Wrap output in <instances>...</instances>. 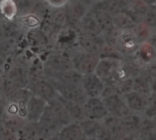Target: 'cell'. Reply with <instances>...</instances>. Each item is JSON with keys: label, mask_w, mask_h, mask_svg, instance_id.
Returning a JSON list of instances; mask_svg holds the SVG:
<instances>
[{"label": "cell", "mask_w": 156, "mask_h": 140, "mask_svg": "<svg viewBox=\"0 0 156 140\" xmlns=\"http://www.w3.org/2000/svg\"><path fill=\"white\" fill-rule=\"evenodd\" d=\"M122 61L117 59L100 60L95 73L104 82L106 86H114L118 82L126 79L122 69Z\"/></svg>", "instance_id": "cell-1"}, {"label": "cell", "mask_w": 156, "mask_h": 140, "mask_svg": "<svg viewBox=\"0 0 156 140\" xmlns=\"http://www.w3.org/2000/svg\"><path fill=\"white\" fill-rule=\"evenodd\" d=\"M101 99L103 100L109 113L121 119L128 116L133 112L128 107L123 95L118 94L112 86H106L102 94Z\"/></svg>", "instance_id": "cell-2"}, {"label": "cell", "mask_w": 156, "mask_h": 140, "mask_svg": "<svg viewBox=\"0 0 156 140\" xmlns=\"http://www.w3.org/2000/svg\"><path fill=\"white\" fill-rule=\"evenodd\" d=\"M28 89L34 95L47 101L48 103H50L59 95L54 85L45 75H29Z\"/></svg>", "instance_id": "cell-3"}, {"label": "cell", "mask_w": 156, "mask_h": 140, "mask_svg": "<svg viewBox=\"0 0 156 140\" xmlns=\"http://www.w3.org/2000/svg\"><path fill=\"white\" fill-rule=\"evenodd\" d=\"M71 58L74 69L83 75L95 72L98 63L101 60L99 55L91 54L81 50L74 53Z\"/></svg>", "instance_id": "cell-4"}, {"label": "cell", "mask_w": 156, "mask_h": 140, "mask_svg": "<svg viewBox=\"0 0 156 140\" xmlns=\"http://www.w3.org/2000/svg\"><path fill=\"white\" fill-rule=\"evenodd\" d=\"M49 80V79H48ZM54 85L58 94L69 102H75L85 104L88 100V96L82 87V85L77 84H65L53 80H49Z\"/></svg>", "instance_id": "cell-5"}, {"label": "cell", "mask_w": 156, "mask_h": 140, "mask_svg": "<svg viewBox=\"0 0 156 140\" xmlns=\"http://www.w3.org/2000/svg\"><path fill=\"white\" fill-rule=\"evenodd\" d=\"M84 107L88 119L102 121L106 116L110 115L101 97L88 98L84 104Z\"/></svg>", "instance_id": "cell-6"}, {"label": "cell", "mask_w": 156, "mask_h": 140, "mask_svg": "<svg viewBox=\"0 0 156 140\" xmlns=\"http://www.w3.org/2000/svg\"><path fill=\"white\" fill-rule=\"evenodd\" d=\"M82 87L88 98L101 97V94L106 87L104 82L95 73L83 75Z\"/></svg>", "instance_id": "cell-7"}, {"label": "cell", "mask_w": 156, "mask_h": 140, "mask_svg": "<svg viewBox=\"0 0 156 140\" xmlns=\"http://www.w3.org/2000/svg\"><path fill=\"white\" fill-rule=\"evenodd\" d=\"M21 140H48L54 137L39 122H27L19 133Z\"/></svg>", "instance_id": "cell-8"}, {"label": "cell", "mask_w": 156, "mask_h": 140, "mask_svg": "<svg viewBox=\"0 0 156 140\" xmlns=\"http://www.w3.org/2000/svg\"><path fill=\"white\" fill-rule=\"evenodd\" d=\"M48 103L36 95H32L26 107V116L29 122H38Z\"/></svg>", "instance_id": "cell-9"}, {"label": "cell", "mask_w": 156, "mask_h": 140, "mask_svg": "<svg viewBox=\"0 0 156 140\" xmlns=\"http://www.w3.org/2000/svg\"><path fill=\"white\" fill-rule=\"evenodd\" d=\"M6 80L16 88H27L29 84V74L21 65L15 64L6 73Z\"/></svg>", "instance_id": "cell-10"}, {"label": "cell", "mask_w": 156, "mask_h": 140, "mask_svg": "<svg viewBox=\"0 0 156 140\" xmlns=\"http://www.w3.org/2000/svg\"><path fill=\"white\" fill-rule=\"evenodd\" d=\"M149 97L143 94L133 91L123 95V98L133 113L143 115L149 104Z\"/></svg>", "instance_id": "cell-11"}, {"label": "cell", "mask_w": 156, "mask_h": 140, "mask_svg": "<svg viewBox=\"0 0 156 140\" xmlns=\"http://www.w3.org/2000/svg\"><path fill=\"white\" fill-rule=\"evenodd\" d=\"M52 108L53 111L56 115V117L59 123V125L61 126V127H63L66 125H69L72 122L70 114H69V110L68 107V103L67 101L62 98L60 95H58L56 99H54L53 101H51L50 103H48Z\"/></svg>", "instance_id": "cell-12"}, {"label": "cell", "mask_w": 156, "mask_h": 140, "mask_svg": "<svg viewBox=\"0 0 156 140\" xmlns=\"http://www.w3.org/2000/svg\"><path fill=\"white\" fill-rule=\"evenodd\" d=\"M46 67L55 72H66L74 69L72 58L64 54H53L48 58Z\"/></svg>", "instance_id": "cell-13"}, {"label": "cell", "mask_w": 156, "mask_h": 140, "mask_svg": "<svg viewBox=\"0 0 156 140\" xmlns=\"http://www.w3.org/2000/svg\"><path fill=\"white\" fill-rule=\"evenodd\" d=\"M38 122L45 129H47L53 136H57L58 131L61 129V126L59 125L56 117V115L53 111V108L49 104L46 107Z\"/></svg>", "instance_id": "cell-14"}, {"label": "cell", "mask_w": 156, "mask_h": 140, "mask_svg": "<svg viewBox=\"0 0 156 140\" xmlns=\"http://www.w3.org/2000/svg\"><path fill=\"white\" fill-rule=\"evenodd\" d=\"M148 8L149 6L143 0H132L130 5L123 11H125L136 24H139L144 21Z\"/></svg>", "instance_id": "cell-15"}, {"label": "cell", "mask_w": 156, "mask_h": 140, "mask_svg": "<svg viewBox=\"0 0 156 140\" xmlns=\"http://www.w3.org/2000/svg\"><path fill=\"white\" fill-rule=\"evenodd\" d=\"M133 59L143 68H145L149 63L156 59V50L149 42L141 43L139 50L133 56Z\"/></svg>", "instance_id": "cell-16"}, {"label": "cell", "mask_w": 156, "mask_h": 140, "mask_svg": "<svg viewBox=\"0 0 156 140\" xmlns=\"http://www.w3.org/2000/svg\"><path fill=\"white\" fill-rule=\"evenodd\" d=\"M80 31L83 33L82 37L85 38H98L102 32L101 27L96 21L94 17L85 16L79 21Z\"/></svg>", "instance_id": "cell-17"}, {"label": "cell", "mask_w": 156, "mask_h": 140, "mask_svg": "<svg viewBox=\"0 0 156 140\" xmlns=\"http://www.w3.org/2000/svg\"><path fill=\"white\" fill-rule=\"evenodd\" d=\"M57 137L58 140H80L85 136L80 124L71 122L70 124L61 127Z\"/></svg>", "instance_id": "cell-18"}, {"label": "cell", "mask_w": 156, "mask_h": 140, "mask_svg": "<svg viewBox=\"0 0 156 140\" xmlns=\"http://www.w3.org/2000/svg\"><path fill=\"white\" fill-rule=\"evenodd\" d=\"M27 122L28 121H27V117H25L21 115L3 114L1 125H3L5 127H6L8 130L12 131V132L20 133Z\"/></svg>", "instance_id": "cell-19"}, {"label": "cell", "mask_w": 156, "mask_h": 140, "mask_svg": "<svg viewBox=\"0 0 156 140\" xmlns=\"http://www.w3.org/2000/svg\"><path fill=\"white\" fill-rule=\"evenodd\" d=\"M144 116L140 114L132 113L128 116L122 119V125L127 136H137L139 135L140 126Z\"/></svg>", "instance_id": "cell-20"}, {"label": "cell", "mask_w": 156, "mask_h": 140, "mask_svg": "<svg viewBox=\"0 0 156 140\" xmlns=\"http://www.w3.org/2000/svg\"><path fill=\"white\" fill-rule=\"evenodd\" d=\"M102 122L110 128V130L112 134V137H113V140L122 139L126 137L125 131L122 125L121 118L116 117L110 114L108 116H106L102 120Z\"/></svg>", "instance_id": "cell-21"}, {"label": "cell", "mask_w": 156, "mask_h": 140, "mask_svg": "<svg viewBox=\"0 0 156 140\" xmlns=\"http://www.w3.org/2000/svg\"><path fill=\"white\" fill-rule=\"evenodd\" d=\"M66 6L68 14L74 20L80 21L85 16H87L86 14L88 11V6L84 5L81 2H79L77 0H69Z\"/></svg>", "instance_id": "cell-22"}, {"label": "cell", "mask_w": 156, "mask_h": 140, "mask_svg": "<svg viewBox=\"0 0 156 140\" xmlns=\"http://www.w3.org/2000/svg\"><path fill=\"white\" fill-rule=\"evenodd\" d=\"M93 17H95L96 21L98 22L102 31L107 32L112 28H114L113 17L108 12L104 10H101V9H95Z\"/></svg>", "instance_id": "cell-23"}, {"label": "cell", "mask_w": 156, "mask_h": 140, "mask_svg": "<svg viewBox=\"0 0 156 140\" xmlns=\"http://www.w3.org/2000/svg\"><path fill=\"white\" fill-rule=\"evenodd\" d=\"M99 38V37H98ZM98 38H85L81 37L80 39V46L81 50L99 55V52L101 50V48L105 43H100L98 41Z\"/></svg>", "instance_id": "cell-24"}, {"label": "cell", "mask_w": 156, "mask_h": 140, "mask_svg": "<svg viewBox=\"0 0 156 140\" xmlns=\"http://www.w3.org/2000/svg\"><path fill=\"white\" fill-rule=\"evenodd\" d=\"M67 103H68V107L69 110V114H70L72 122L80 123V122L84 121L85 119H87L84 104L69 102V101H67Z\"/></svg>", "instance_id": "cell-25"}, {"label": "cell", "mask_w": 156, "mask_h": 140, "mask_svg": "<svg viewBox=\"0 0 156 140\" xmlns=\"http://www.w3.org/2000/svg\"><path fill=\"white\" fill-rule=\"evenodd\" d=\"M113 24L117 29L123 30V29L133 28V27L136 23L125 11H122L113 17Z\"/></svg>", "instance_id": "cell-26"}, {"label": "cell", "mask_w": 156, "mask_h": 140, "mask_svg": "<svg viewBox=\"0 0 156 140\" xmlns=\"http://www.w3.org/2000/svg\"><path fill=\"white\" fill-rule=\"evenodd\" d=\"M80 127L83 130L84 136L90 139L95 138L98 133V130L101 125V121L98 120H91V119H85L84 121L80 122Z\"/></svg>", "instance_id": "cell-27"}, {"label": "cell", "mask_w": 156, "mask_h": 140, "mask_svg": "<svg viewBox=\"0 0 156 140\" xmlns=\"http://www.w3.org/2000/svg\"><path fill=\"white\" fill-rule=\"evenodd\" d=\"M1 12L3 17L6 20H13L16 15L17 8L14 0H2L1 1Z\"/></svg>", "instance_id": "cell-28"}, {"label": "cell", "mask_w": 156, "mask_h": 140, "mask_svg": "<svg viewBox=\"0 0 156 140\" xmlns=\"http://www.w3.org/2000/svg\"><path fill=\"white\" fill-rule=\"evenodd\" d=\"M134 29H135L136 35H137L141 43L147 42L154 33L153 28H151L145 22H142V23L137 24L136 27L134 28Z\"/></svg>", "instance_id": "cell-29"}, {"label": "cell", "mask_w": 156, "mask_h": 140, "mask_svg": "<svg viewBox=\"0 0 156 140\" xmlns=\"http://www.w3.org/2000/svg\"><path fill=\"white\" fill-rule=\"evenodd\" d=\"M115 88V90L118 92V94L124 95L126 94H129L131 92L133 91V87H134V80L133 78H129V79H125V80H122L120 82H118L114 86H112Z\"/></svg>", "instance_id": "cell-30"}, {"label": "cell", "mask_w": 156, "mask_h": 140, "mask_svg": "<svg viewBox=\"0 0 156 140\" xmlns=\"http://www.w3.org/2000/svg\"><path fill=\"white\" fill-rule=\"evenodd\" d=\"M95 138L97 140H113V137L110 128L102 121Z\"/></svg>", "instance_id": "cell-31"}, {"label": "cell", "mask_w": 156, "mask_h": 140, "mask_svg": "<svg viewBox=\"0 0 156 140\" xmlns=\"http://www.w3.org/2000/svg\"><path fill=\"white\" fill-rule=\"evenodd\" d=\"M151 28H156V5L149 6L147 13L144 17V21Z\"/></svg>", "instance_id": "cell-32"}, {"label": "cell", "mask_w": 156, "mask_h": 140, "mask_svg": "<svg viewBox=\"0 0 156 140\" xmlns=\"http://www.w3.org/2000/svg\"><path fill=\"white\" fill-rule=\"evenodd\" d=\"M0 138L1 140H20L19 133H15L10 130H8L6 127H5L3 125H1L0 129Z\"/></svg>", "instance_id": "cell-33"}, {"label": "cell", "mask_w": 156, "mask_h": 140, "mask_svg": "<svg viewBox=\"0 0 156 140\" xmlns=\"http://www.w3.org/2000/svg\"><path fill=\"white\" fill-rule=\"evenodd\" d=\"M46 1L50 6L55 8H59L64 6H67L69 0H46Z\"/></svg>", "instance_id": "cell-34"}, {"label": "cell", "mask_w": 156, "mask_h": 140, "mask_svg": "<svg viewBox=\"0 0 156 140\" xmlns=\"http://www.w3.org/2000/svg\"><path fill=\"white\" fill-rule=\"evenodd\" d=\"M145 69L148 71V72L154 77V78H155L156 77V59L155 60H154L151 63H149L146 67H145Z\"/></svg>", "instance_id": "cell-35"}, {"label": "cell", "mask_w": 156, "mask_h": 140, "mask_svg": "<svg viewBox=\"0 0 156 140\" xmlns=\"http://www.w3.org/2000/svg\"><path fill=\"white\" fill-rule=\"evenodd\" d=\"M147 42H149L154 49L156 50V32H154L153 33V35L151 36V38L149 39V40L147 41Z\"/></svg>", "instance_id": "cell-36"}, {"label": "cell", "mask_w": 156, "mask_h": 140, "mask_svg": "<svg viewBox=\"0 0 156 140\" xmlns=\"http://www.w3.org/2000/svg\"><path fill=\"white\" fill-rule=\"evenodd\" d=\"M126 138L128 140H145L142 137H140L139 135H137V136H127Z\"/></svg>", "instance_id": "cell-37"}, {"label": "cell", "mask_w": 156, "mask_h": 140, "mask_svg": "<svg viewBox=\"0 0 156 140\" xmlns=\"http://www.w3.org/2000/svg\"><path fill=\"white\" fill-rule=\"evenodd\" d=\"M152 92H153V94H156V77L153 79L152 81Z\"/></svg>", "instance_id": "cell-38"}, {"label": "cell", "mask_w": 156, "mask_h": 140, "mask_svg": "<svg viewBox=\"0 0 156 140\" xmlns=\"http://www.w3.org/2000/svg\"><path fill=\"white\" fill-rule=\"evenodd\" d=\"M77 1L81 2V3H83V4L86 5V6H90V5L92 4V1H93V0H77Z\"/></svg>", "instance_id": "cell-39"}, {"label": "cell", "mask_w": 156, "mask_h": 140, "mask_svg": "<svg viewBox=\"0 0 156 140\" xmlns=\"http://www.w3.org/2000/svg\"><path fill=\"white\" fill-rule=\"evenodd\" d=\"M144 2H145L148 6H154L156 5V0H143Z\"/></svg>", "instance_id": "cell-40"}, {"label": "cell", "mask_w": 156, "mask_h": 140, "mask_svg": "<svg viewBox=\"0 0 156 140\" xmlns=\"http://www.w3.org/2000/svg\"><path fill=\"white\" fill-rule=\"evenodd\" d=\"M48 140H58V137H57V136H54V137L50 138Z\"/></svg>", "instance_id": "cell-41"}, {"label": "cell", "mask_w": 156, "mask_h": 140, "mask_svg": "<svg viewBox=\"0 0 156 140\" xmlns=\"http://www.w3.org/2000/svg\"><path fill=\"white\" fill-rule=\"evenodd\" d=\"M80 140H90V138H86V137H84V138H82Z\"/></svg>", "instance_id": "cell-42"}, {"label": "cell", "mask_w": 156, "mask_h": 140, "mask_svg": "<svg viewBox=\"0 0 156 140\" xmlns=\"http://www.w3.org/2000/svg\"><path fill=\"white\" fill-rule=\"evenodd\" d=\"M120 140H128V139H127V138H126V137H125V138H122V139H120Z\"/></svg>", "instance_id": "cell-43"}, {"label": "cell", "mask_w": 156, "mask_h": 140, "mask_svg": "<svg viewBox=\"0 0 156 140\" xmlns=\"http://www.w3.org/2000/svg\"><path fill=\"white\" fill-rule=\"evenodd\" d=\"M90 140H97L96 138H91V139H90Z\"/></svg>", "instance_id": "cell-44"}, {"label": "cell", "mask_w": 156, "mask_h": 140, "mask_svg": "<svg viewBox=\"0 0 156 140\" xmlns=\"http://www.w3.org/2000/svg\"><path fill=\"white\" fill-rule=\"evenodd\" d=\"M154 121H155V122H156V117H155V118H154Z\"/></svg>", "instance_id": "cell-45"}, {"label": "cell", "mask_w": 156, "mask_h": 140, "mask_svg": "<svg viewBox=\"0 0 156 140\" xmlns=\"http://www.w3.org/2000/svg\"><path fill=\"white\" fill-rule=\"evenodd\" d=\"M20 140H21V139H20Z\"/></svg>", "instance_id": "cell-46"}]
</instances>
